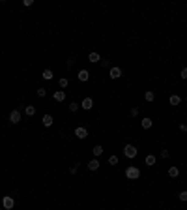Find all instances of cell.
<instances>
[{
    "label": "cell",
    "instance_id": "cell-1",
    "mask_svg": "<svg viewBox=\"0 0 187 210\" xmlns=\"http://www.w3.org/2000/svg\"><path fill=\"white\" fill-rule=\"evenodd\" d=\"M126 178H129V180H138V178H140V169L135 167V165H129V167L126 169Z\"/></svg>",
    "mask_w": 187,
    "mask_h": 210
},
{
    "label": "cell",
    "instance_id": "cell-2",
    "mask_svg": "<svg viewBox=\"0 0 187 210\" xmlns=\"http://www.w3.org/2000/svg\"><path fill=\"white\" fill-rule=\"evenodd\" d=\"M137 154H138L137 146H133V144H126V146H123V156H126V158L133 159V158H137Z\"/></svg>",
    "mask_w": 187,
    "mask_h": 210
},
{
    "label": "cell",
    "instance_id": "cell-3",
    "mask_svg": "<svg viewBox=\"0 0 187 210\" xmlns=\"http://www.w3.org/2000/svg\"><path fill=\"white\" fill-rule=\"evenodd\" d=\"M122 73H123V71H122V68L112 66L111 69H108V77H111L112 81H116V79H120V77H122Z\"/></svg>",
    "mask_w": 187,
    "mask_h": 210
},
{
    "label": "cell",
    "instance_id": "cell-4",
    "mask_svg": "<svg viewBox=\"0 0 187 210\" xmlns=\"http://www.w3.org/2000/svg\"><path fill=\"white\" fill-rule=\"evenodd\" d=\"M2 206H4L6 210H11V208L15 206V199L11 197V195H4V197H2Z\"/></svg>",
    "mask_w": 187,
    "mask_h": 210
},
{
    "label": "cell",
    "instance_id": "cell-5",
    "mask_svg": "<svg viewBox=\"0 0 187 210\" xmlns=\"http://www.w3.org/2000/svg\"><path fill=\"white\" fill-rule=\"evenodd\" d=\"M21 118H23V116H21V111H19V109H13V111L9 113V122H11V124H19Z\"/></svg>",
    "mask_w": 187,
    "mask_h": 210
},
{
    "label": "cell",
    "instance_id": "cell-6",
    "mask_svg": "<svg viewBox=\"0 0 187 210\" xmlns=\"http://www.w3.org/2000/svg\"><path fill=\"white\" fill-rule=\"evenodd\" d=\"M75 137H77V139H81V141L86 139V137H88V129L82 128V126H77V128H75Z\"/></svg>",
    "mask_w": 187,
    "mask_h": 210
},
{
    "label": "cell",
    "instance_id": "cell-7",
    "mask_svg": "<svg viewBox=\"0 0 187 210\" xmlns=\"http://www.w3.org/2000/svg\"><path fill=\"white\" fill-rule=\"evenodd\" d=\"M77 79H79L81 83H86L90 79V71L88 69H79V73H77Z\"/></svg>",
    "mask_w": 187,
    "mask_h": 210
},
{
    "label": "cell",
    "instance_id": "cell-8",
    "mask_svg": "<svg viewBox=\"0 0 187 210\" xmlns=\"http://www.w3.org/2000/svg\"><path fill=\"white\" fill-rule=\"evenodd\" d=\"M41 122H43V126H45V128H51V126L54 124V118H53V114H49V113H47V114H43Z\"/></svg>",
    "mask_w": 187,
    "mask_h": 210
},
{
    "label": "cell",
    "instance_id": "cell-9",
    "mask_svg": "<svg viewBox=\"0 0 187 210\" xmlns=\"http://www.w3.org/2000/svg\"><path fill=\"white\" fill-rule=\"evenodd\" d=\"M86 167H88L90 171H97V169L101 167V163H99V159H97V158H94V159H90V161H88Z\"/></svg>",
    "mask_w": 187,
    "mask_h": 210
},
{
    "label": "cell",
    "instance_id": "cell-10",
    "mask_svg": "<svg viewBox=\"0 0 187 210\" xmlns=\"http://www.w3.org/2000/svg\"><path fill=\"white\" fill-rule=\"evenodd\" d=\"M88 62H92V64L101 62V54H99V53H96V51H92V53L88 54Z\"/></svg>",
    "mask_w": 187,
    "mask_h": 210
},
{
    "label": "cell",
    "instance_id": "cell-11",
    "mask_svg": "<svg viewBox=\"0 0 187 210\" xmlns=\"http://www.w3.org/2000/svg\"><path fill=\"white\" fill-rule=\"evenodd\" d=\"M81 107H82L84 111H90V109L94 107V99H92L90 96H88V98H84V99H82V103H81Z\"/></svg>",
    "mask_w": 187,
    "mask_h": 210
},
{
    "label": "cell",
    "instance_id": "cell-12",
    "mask_svg": "<svg viewBox=\"0 0 187 210\" xmlns=\"http://www.w3.org/2000/svg\"><path fill=\"white\" fill-rule=\"evenodd\" d=\"M53 98H54V101H64L68 98V94L64 92V90H56V92L53 94Z\"/></svg>",
    "mask_w": 187,
    "mask_h": 210
},
{
    "label": "cell",
    "instance_id": "cell-13",
    "mask_svg": "<svg viewBox=\"0 0 187 210\" xmlns=\"http://www.w3.org/2000/svg\"><path fill=\"white\" fill-rule=\"evenodd\" d=\"M140 126H142V129H150V128L153 126V120H152L150 116H146V118L140 120Z\"/></svg>",
    "mask_w": 187,
    "mask_h": 210
},
{
    "label": "cell",
    "instance_id": "cell-14",
    "mask_svg": "<svg viewBox=\"0 0 187 210\" xmlns=\"http://www.w3.org/2000/svg\"><path fill=\"white\" fill-rule=\"evenodd\" d=\"M168 176H170V178H178V176H180V169L176 167V165L168 167Z\"/></svg>",
    "mask_w": 187,
    "mask_h": 210
},
{
    "label": "cell",
    "instance_id": "cell-15",
    "mask_svg": "<svg viewBox=\"0 0 187 210\" xmlns=\"http://www.w3.org/2000/svg\"><path fill=\"white\" fill-rule=\"evenodd\" d=\"M180 101H182V98H180L178 94H172V96L168 98V103L172 105V107H176V105H180Z\"/></svg>",
    "mask_w": 187,
    "mask_h": 210
},
{
    "label": "cell",
    "instance_id": "cell-16",
    "mask_svg": "<svg viewBox=\"0 0 187 210\" xmlns=\"http://www.w3.org/2000/svg\"><path fill=\"white\" fill-rule=\"evenodd\" d=\"M41 77H43L45 81H51V79L54 77V73H53V69H43V71H41Z\"/></svg>",
    "mask_w": 187,
    "mask_h": 210
},
{
    "label": "cell",
    "instance_id": "cell-17",
    "mask_svg": "<svg viewBox=\"0 0 187 210\" xmlns=\"http://www.w3.org/2000/svg\"><path fill=\"white\" fill-rule=\"evenodd\" d=\"M92 154L96 156V158H99V156L103 154V146H101V144H96V146L92 148Z\"/></svg>",
    "mask_w": 187,
    "mask_h": 210
},
{
    "label": "cell",
    "instance_id": "cell-18",
    "mask_svg": "<svg viewBox=\"0 0 187 210\" xmlns=\"http://www.w3.org/2000/svg\"><path fill=\"white\" fill-rule=\"evenodd\" d=\"M24 114L26 116H34L36 114V107H34V105H26V107H24Z\"/></svg>",
    "mask_w": 187,
    "mask_h": 210
},
{
    "label": "cell",
    "instance_id": "cell-19",
    "mask_svg": "<svg viewBox=\"0 0 187 210\" xmlns=\"http://www.w3.org/2000/svg\"><path fill=\"white\" fill-rule=\"evenodd\" d=\"M144 161H146V165H150V167H153V165H155V161H157V159H155V156H153V154H148V156L144 158Z\"/></svg>",
    "mask_w": 187,
    "mask_h": 210
},
{
    "label": "cell",
    "instance_id": "cell-20",
    "mask_svg": "<svg viewBox=\"0 0 187 210\" xmlns=\"http://www.w3.org/2000/svg\"><path fill=\"white\" fill-rule=\"evenodd\" d=\"M144 99L146 101H153L155 99V92H153V90H146V92H144Z\"/></svg>",
    "mask_w": 187,
    "mask_h": 210
},
{
    "label": "cell",
    "instance_id": "cell-21",
    "mask_svg": "<svg viewBox=\"0 0 187 210\" xmlns=\"http://www.w3.org/2000/svg\"><path fill=\"white\" fill-rule=\"evenodd\" d=\"M58 84H60V88H62V90H64V88H66V86L69 84V81H68L66 77H60V81H58Z\"/></svg>",
    "mask_w": 187,
    "mask_h": 210
},
{
    "label": "cell",
    "instance_id": "cell-22",
    "mask_svg": "<svg viewBox=\"0 0 187 210\" xmlns=\"http://www.w3.org/2000/svg\"><path fill=\"white\" fill-rule=\"evenodd\" d=\"M36 94H38V98H45V96H47V90H45L43 86H39V88L36 90Z\"/></svg>",
    "mask_w": 187,
    "mask_h": 210
},
{
    "label": "cell",
    "instance_id": "cell-23",
    "mask_svg": "<svg viewBox=\"0 0 187 210\" xmlns=\"http://www.w3.org/2000/svg\"><path fill=\"white\" fill-rule=\"evenodd\" d=\"M69 111H71V113H77V111H79V103H77V101H71V103H69Z\"/></svg>",
    "mask_w": 187,
    "mask_h": 210
},
{
    "label": "cell",
    "instance_id": "cell-24",
    "mask_svg": "<svg viewBox=\"0 0 187 210\" xmlns=\"http://www.w3.org/2000/svg\"><path fill=\"white\" fill-rule=\"evenodd\" d=\"M178 199H180L182 203H185V201H187V191H185V189H183V191H180V195H178Z\"/></svg>",
    "mask_w": 187,
    "mask_h": 210
},
{
    "label": "cell",
    "instance_id": "cell-25",
    "mask_svg": "<svg viewBox=\"0 0 187 210\" xmlns=\"http://www.w3.org/2000/svg\"><path fill=\"white\" fill-rule=\"evenodd\" d=\"M168 156H170V152H168L167 148H163V150H161V158H163V159H168Z\"/></svg>",
    "mask_w": 187,
    "mask_h": 210
},
{
    "label": "cell",
    "instance_id": "cell-26",
    "mask_svg": "<svg viewBox=\"0 0 187 210\" xmlns=\"http://www.w3.org/2000/svg\"><path fill=\"white\" fill-rule=\"evenodd\" d=\"M108 163H111V165H118V156H111V158H108Z\"/></svg>",
    "mask_w": 187,
    "mask_h": 210
},
{
    "label": "cell",
    "instance_id": "cell-27",
    "mask_svg": "<svg viewBox=\"0 0 187 210\" xmlns=\"http://www.w3.org/2000/svg\"><path fill=\"white\" fill-rule=\"evenodd\" d=\"M108 64H111V60H108V58H101V66L103 68H108Z\"/></svg>",
    "mask_w": 187,
    "mask_h": 210
},
{
    "label": "cell",
    "instance_id": "cell-28",
    "mask_svg": "<svg viewBox=\"0 0 187 210\" xmlns=\"http://www.w3.org/2000/svg\"><path fill=\"white\" fill-rule=\"evenodd\" d=\"M138 113H140V109H138V107H133V109H131V116H133V118H135V116H138Z\"/></svg>",
    "mask_w": 187,
    "mask_h": 210
},
{
    "label": "cell",
    "instance_id": "cell-29",
    "mask_svg": "<svg viewBox=\"0 0 187 210\" xmlns=\"http://www.w3.org/2000/svg\"><path fill=\"white\" fill-rule=\"evenodd\" d=\"M77 171H79V167H77V163L69 167V173H71V174H77Z\"/></svg>",
    "mask_w": 187,
    "mask_h": 210
},
{
    "label": "cell",
    "instance_id": "cell-30",
    "mask_svg": "<svg viewBox=\"0 0 187 210\" xmlns=\"http://www.w3.org/2000/svg\"><path fill=\"white\" fill-rule=\"evenodd\" d=\"M182 79H187V66L182 69Z\"/></svg>",
    "mask_w": 187,
    "mask_h": 210
},
{
    "label": "cell",
    "instance_id": "cell-31",
    "mask_svg": "<svg viewBox=\"0 0 187 210\" xmlns=\"http://www.w3.org/2000/svg\"><path fill=\"white\" fill-rule=\"evenodd\" d=\"M180 131H183V133H187V124H180Z\"/></svg>",
    "mask_w": 187,
    "mask_h": 210
},
{
    "label": "cell",
    "instance_id": "cell-32",
    "mask_svg": "<svg viewBox=\"0 0 187 210\" xmlns=\"http://www.w3.org/2000/svg\"><path fill=\"white\" fill-rule=\"evenodd\" d=\"M23 4H24V6L28 8V6H32V4H34V0H24V2H23Z\"/></svg>",
    "mask_w": 187,
    "mask_h": 210
},
{
    "label": "cell",
    "instance_id": "cell-33",
    "mask_svg": "<svg viewBox=\"0 0 187 210\" xmlns=\"http://www.w3.org/2000/svg\"><path fill=\"white\" fill-rule=\"evenodd\" d=\"M185 101H187V98H185Z\"/></svg>",
    "mask_w": 187,
    "mask_h": 210
},
{
    "label": "cell",
    "instance_id": "cell-34",
    "mask_svg": "<svg viewBox=\"0 0 187 210\" xmlns=\"http://www.w3.org/2000/svg\"><path fill=\"white\" fill-rule=\"evenodd\" d=\"M0 210H2V208H0Z\"/></svg>",
    "mask_w": 187,
    "mask_h": 210
}]
</instances>
